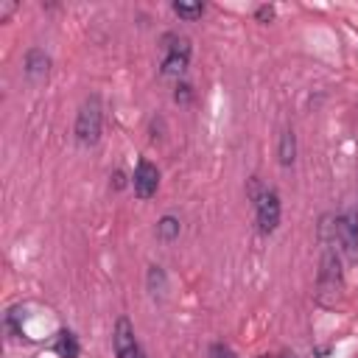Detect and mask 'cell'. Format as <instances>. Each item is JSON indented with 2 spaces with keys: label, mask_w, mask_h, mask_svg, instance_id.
<instances>
[{
  "label": "cell",
  "mask_w": 358,
  "mask_h": 358,
  "mask_svg": "<svg viewBox=\"0 0 358 358\" xmlns=\"http://www.w3.org/2000/svg\"><path fill=\"white\" fill-rule=\"evenodd\" d=\"M162 76L168 78H179L187 70L190 62V39L179 36V34H165L162 36Z\"/></svg>",
  "instance_id": "3"
},
{
  "label": "cell",
  "mask_w": 358,
  "mask_h": 358,
  "mask_svg": "<svg viewBox=\"0 0 358 358\" xmlns=\"http://www.w3.org/2000/svg\"><path fill=\"white\" fill-rule=\"evenodd\" d=\"M255 17H257L260 22H268V20L274 17V8H271V6H260V8L255 11Z\"/></svg>",
  "instance_id": "16"
},
{
  "label": "cell",
  "mask_w": 358,
  "mask_h": 358,
  "mask_svg": "<svg viewBox=\"0 0 358 358\" xmlns=\"http://www.w3.org/2000/svg\"><path fill=\"white\" fill-rule=\"evenodd\" d=\"M157 238L165 241V243L176 241V238H179V218H173V215H162V218L157 221Z\"/></svg>",
  "instance_id": "11"
},
{
  "label": "cell",
  "mask_w": 358,
  "mask_h": 358,
  "mask_svg": "<svg viewBox=\"0 0 358 358\" xmlns=\"http://www.w3.org/2000/svg\"><path fill=\"white\" fill-rule=\"evenodd\" d=\"M14 8H17L14 3H0V22H6V17H8Z\"/></svg>",
  "instance_id": "17"
},
{
  "label": "cell",
  "mask_w": 358,
  "mask_h": 358,
  "mask_svg": "<svg viewBox=\"0 0 358 358\" xmlns=\"http://www.w3.org/2000/svg\"><path fill=\"white\" fill-rule=\"evenodd\" d=\"M48 73H50V56L45 50H39V48H31L28 56H25V76H28V81L42 84V81H48Z\"/></svg>",
  "instance_id": "8"
},
{
  "label": "cell",
  "mask_w": 358,
  "mask_h": 358,
  "mask_svg": "<svg viewBox=\"0 0 358 358\" xmlns=\"http://www.w3.org/2000/svg\"><path fill=\"white\" fill-rule=\"evenodd\" d=\"M277 157H280V165H282V168L294 165V159H296V137H294V131H291V129H285V131L280 134Z\"/></svg>",
  "instance_id": "9"
},
{
  "label": "cell",
  "mask_w": 358,
  "mask_h": 358,
  "mask_svg": "<svg viewBox=\"0 0 358 358\" xmlns=\"http://www.w3.org/2000/svg\"><path fill=\"white\" fill-rule=\"evenodd\" d=\"M173 98H176V103H187L190 101V84H179L176 92H173Z\"/></svg>",
  "instance_id": "15"
},
{
  "label": "cell",
  "mask_w": 358,
  "mask_h": 358,
  "mask_svg": "<svg viewBox=\"0 0 358 358\" xmlns=\"http://www.w3.org/2000/svg\"><path fill=\"white\" fill-rule=\"evenodd\" d=\"M210 358H238L227 344H221V341H215L213 347H210Z\"/></svg>",
  "instance_id": "14"
},
{
  "label": "cell",
  "mask_w": 358,
  "mask_h": 358,
  "mask_svg": "<svg viewBox=\"0 0 358 358\" xmlns=\"http://www.w3.org/2000/svg\"><path fill=\"white\" fill-rule=\"evenodd\" d=\"M131 187H134V196L137 199H151L159 187V171L154 162L148 159H140L137 168H134V176H131Z\"/></svg>",
  "instance_id": "7"
},
{
  "label": "cell",
  "mask_w": 358,
  "mask_h": 358,
  "mask_svg": "<svg viewBox=\"0 0 358 358\" xmlns=\"http://www.w3.org/2000/svg\"><path fill=\"white\" fill-rule=\"evenodd\" d=\"M280 213H282V204H280L277 190L260 187V193L255 196V218H257V229H260L263 235H271V232L277 229Z\"/></svg>",
  "instance_id": "4"
},
{
  "label": "cell",
  "mask_w": 358,
  "mask_h": 358,
  "mask_svg": "<svg viewBox=\"0 0 358 358\" xmlns=\"http://www.w3.org/2000/svg\"><path fill=\"white\" fill-rule=\"evenodd\" d=\"M338 246L350 263H358V213H341L333 224Z\"/></svg>",
  "instance_id": "5"
},
{
  "label": "cell",
  "mask_w": 358,
  "mask_h": 358,
  "mask_svg": "<svg viewBox=\"0 0 358 358\" xmlns=\"http://www.w3.org/2000/svg\"><path fill=\"white\" fill-rule=\"evenodd\" d=\"M101 123H103V109H101V98L98 95H90L81 106H78V115H76V140L81 145H95L101 140Z\"/></svg>",
  "instance_id": "2"
},
{
  "label": "cell",
  "mask_w": 358,
  "mask_h": 358,
  "mask_svg": "<svg viewBox=\"0 0 358 358\" xmlns=\"http://www.w3.org/2000/svg\"><path fill=\"white\" fill-rule=\"evenodd\" d=\"M112 344H115V358H145L137 336H134V327L126 316H120L115 322V330H112Z\"/></svg>",
  "instance_id": "6"
},
{
  "label": "cell",
  "mask_w": 358,
  "mask_h": 358,
  "mask_svg": "<svg viewBox=\"0 0 358 358\" xmlns=\"http://www.w3.org/2000/svg\"><path fill=\"white\" fill-rule=\"evenodd\" d=\"M148 291H151V296L165 294V274L159 266H148Z\"/></svg>",
  "instance_id": "12"
},
{
  "label": "cell",
  "mask_w": 358,
  "mask_h": 358,
  "mask_svg": "<svg viewBox=\"0 0 358 358\" xmlns=\"http://www.w3.org/2000/svg\"><path fill=\"white\" fill-rule=\"evenodd\" d=\"M53 350H56L62 358H78V341H76V336H73L70 330H62V333L56 336Z\"/></svg>",
  "instance_id": "10"
},
{
  "label": "cell",
  "mask_w": 358,
  "mask_h": 358,
  "mask_svg": "<svg viewBox=\"0 0 358 358\" xmlns=\"http://www.w3.org/2000/svg\"><path fill=\"white\" fill-rule=\"evenodd\" d=\"M173 14L182 20H199L204 14V3H173Z\"/></svg>",
  "instance_id": "13"
},
{
  "label": "cell",
  "mask_w": 358,
  "mask_h": 358,
  "mask_svg": "<svg viewBox=\"0 0 358 358\" xmlns=\"http://www.w3.org/2000/svg\"><path fill=\"white\" fill-rule=\"evenodd\" d=\"M344 291V274H341V260L333 246H324L322 263H319V280H316V302L324 308H333Z\"/></svg>",
  "instance_id": "1"
},
{
  "label": "cell",
  "mask_w": 358,
  "mask_h": 358,
  "mask_svg": "<svg viewBox=\"0 0 358 358\" xmlns=\"http://www.w3.org/2000/svg\"><path fill=\"white\" fill-rule=\"evenodd\" d=\"M280 358H296V355H288V352H285V355H280Z\"/></svg>",
  "instance_id": "18"
}]
</instances>
